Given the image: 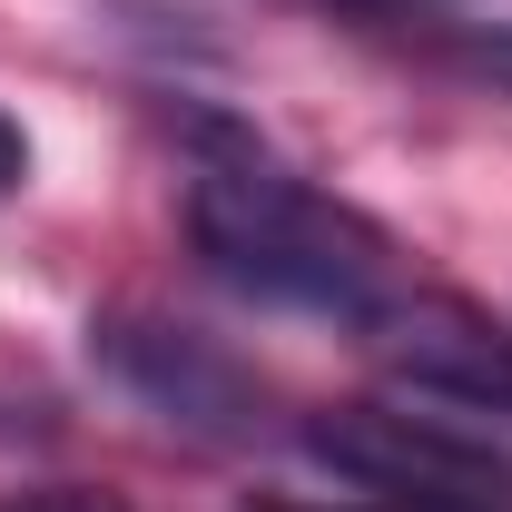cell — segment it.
I'll return each mask as SVG.
<instances>
[{
    "label": "cell",
    "mask_w": 512,
    "mask_h": 512,
    "mask_svg": "<svg viewBox=\"0 0 512 512\" xmlns=\"http://www.w3.org/2000/svg\"><path fill=\"white\" fill-rule=\"evenodd\" d=\"M256 512H325V503H256ZM335 512H424V503H335Z\"/></svg>",
    "instance_id": "obj_8"
},
{
    "label": "cell",
    "mask_w": 512,
    "mask_h": 512,
    "mask_svg": "<svg viewBox=\"0 0 512 512\" xmlns=\"http://www.w3.org/2000/svg\"><path fill=\"white\" fill-rule=\"evenodd\" d=\"M384 345V365L414 384V394H434V404H463V414H512V335L483 306H463V296H394L375 325H365Z\"/></svg>",
    "instance_id": "obj_3"
},
{
    "label": "cell",
    "mask_w": 512,
    "mask_h": 512,
    "mask_svg": "<svg viewBox=\"0 0 512 512\" xmlns=\"http://www.w3.org/2000/svg\"><path fill=\"white\" fill-rule=\"evenodd\" d=\"M453 69H473V79L512 89V20H493V30H463V40H453Z\"/></svg>",
    "instance_id": "obj_5"
},
{
    "label": "cell",
    "mask_w": 512,
    "mask_h": 512,
    "mask_svg": "<svg viewBox=\"0 0 512 512\" xmlns=\"http://www.w3.org/2000/svg\"><path fill=\"white\" fill-rule=\"evenodd\" d=\"M89 345H99L168 424H197V434H247V424H256V384L237 375L207 335H188V325L109 316V325H89Z\"/></svg>",
    "instance_id": "obj_4"
},
{
    "label": "cell",
    "mask_w": 512,
    "mask_h": 512,
    "mask_svg": "<svg viewBox=\"0 0 512 512\" xmlns=\"http://www.w3.org/2000/svg\"><path fill=\"white\" fill-rule=\"evenodd\" d=\"M10 512H119V503H99V493H30V503H10Z\"/></svg>",
    "instance_id": "obj_7"
},
{
    "label": "cell",
    "mask_w": 512,
    "mask_h": 512,
    "mask_svg": "<svg viewBox=\"0 0 512 512\" xmlns=\"http://www.w3.org/2000/svg\"><path fill=\"white\" fill-rule=\"evenodd\" d=\"M306 453L325 473L384 493V503H424V512H503L512 503V463L483 434H463L444 414H404V404H335V414L306 424Z\"/></svg>",
    "instance_id": "obj_2"
},
{
    "label": "cell",
    "mask_w": 512,
    "mask_h": 512,
    "mask_svg": "<svg viewBox=\"0 0 512 512\" xmlns=\"http://www.w3.org/2000/svg\"><path fill=\"white\" fill-rule=\"evenodd\" d=\"M188 237L207 256V276H227L256 306L375 325L404 296V247L384 237L375 217L306 188L296 168H276L256 148H217L188 178Z\"/></svg>",
    "instance_id": "obj_1"
},
{
    "label": "cell",
    "mask_w": 512,
    "mask_h": 512,
    "mask_svg": "<svg viewBox=\"0 0 512 512\" xmlns=\"http://www.w3.org/2000/svg\"><path fill=\"white\" fill-rule=\"evenodd\" d=\"M20 178H30V138H20V119H10V109H0V197L20 188Z\"/></svg>",
    "instance_id": "obj_6"
}]
</instances>
